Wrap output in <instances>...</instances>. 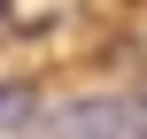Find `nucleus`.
Masks as SVG:
<instances>
[{"instance_id":"1","label":"nucleus","mask_w":147,"mask_h":139,"mask_svg":"<svg viewBox=\"0 0 147 139\" xmlns=\"http://www.w3.org/2000/svg\"><path fill=\"white\" fill-rule=\"evenodd\" d=\"M31 139H147V93H85L31 116Z\"/></svg>"}]
</instances>
